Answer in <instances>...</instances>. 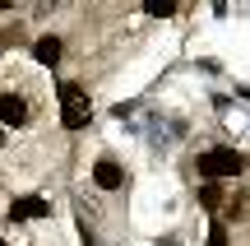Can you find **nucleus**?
Wrapping results in <instances>:
<instances>
[{
	"mask_svg": "<svg viewBox=\"0 0 250 246\" xmlns=\"http://www.w3.org/2000/svg\"><path fill=\"white\" fill-rule=\"evenodd\" d=\"M56 98H61V121H65L70 130H83V126H88L93 107H88V93H83L79 84H70V79H65L61 89H56Z\"/></svg>",
	"mask_w": 250,
	"mask_h": 246,
	"instance_id": "1",
	"label": "nucleus"
},
{
	"mask_svg": "<svg viewBox=\"0 0 250 246\" xmlns=\"http://www.w3.org/2000/svg\"><path fill=\"white\" fill-rule=\"evenodd\" d=\"M241 154H232V149H208V154H199V177L204 181H223V177H236L241 172Z\"/></svg>",
	"mask_w": 250,
	"mask_h": 246,
	"instance_id": "2",
	"label": "nucleus"
},
{
	"mask_svg": "<svg viewBox=\"0 0 250 246\" xmlns=\"http://www.w3.org/2000/svg\"><path fill=\"white\" fill-rule=\"evenodd\" d=\"M51 214V204L42 200V195H19L14 204H9V219L14 223H28V219H46Z\"/></svg>",
	"mask_w": 250,
	"mask_h": 246,
	"instance_id": "3",
	"label": "nucleus"
},
{
	"mask_svg": "<svg viewBox=\"0 0 250 246\" xmlns=\"http://www.w3.org/2000/svg\"><path fill=\"white\" fill-rule=\"evenodd\" d=\"M0 126H28V98L19 93H0Z\"/></svg>",
	"mask_w": 250,
	"mask_h": 246,
	"instance_id": "4",
	"label": "nucleus"
},
{
	"mask_svg": "<svg viewBox=\"0 0 250 246\" xmlns=\"http://www.w3.org/2000/svg\"><path fill=\"white\" fill-rule=\"evenodd\" d=\"M93 181H98L102 191H121L125 186V167L111 163V158H98V163H93Z\"/></svg>",
	"mask_w": 250,
	"mask_h": 246,
	"instance_id": "5",
	"label": "nucleus"
},
{
	"mask_svg": "<svg viewBox=\"0 0 250 246\" xmlns=\"http://www.w3.org/2000/svg\"><path fill=\"white\" fill-rule=\"evenodd\" d=\"M33 56H37L42 65H56V61H61V37H56V33L37 37V42H33Z\"/></svg>",
	"mask_w": 250,
	"mask_h": 246,
	"instance_id": "6",
	"label": "nucleus"
},
{
	"mask_svg": "<svg viewBox=\"0 0 250 246\" xmlns=\"http://www.w3.org/2000/svg\"><path fill=\"white\" fill-rule=\"evenodd\" d=\"M223 214L232 223H241V219H250V191H236V195H227V204H223Z\"/></svg>",
	"mask_w": 250,
	"mask_h": 246,
	"instance_id": "7",
	"label": "nucleus"
},
{
	"mask_svg": "<svg viewBox=\"0 0 250 246\" xmlns=\"http://www.w3.org/2000/svg\"><path fill=\"white\" fill-rule=\"evenodd\" d=\"M199 204H204V209H223V204H227L223 186H218V181H204V186H199Z\"/></svg>",
	"mask_w": 250,
	"mask_h": 246,
	"instance_id": "8",
	"label": "nucleus"
},
{
	"mask_svg": "<svg viewBox=\"0 0 250 246\" xmlns=\"http://www.w3.org/2000/svg\"><path fill=\"white\" fill-rule=\"evenodd\" d=\"M144 9L153 19H167V14H176V0H144Z\"/></svg>",
	"mask_w": 250,
	"mask_h": 246,
	"instance_id": "9",
	"label": "nucleus"
},
{
	"mask_svg": "<svg viewBox=\"0 0 250 246\" xmlns=\"http://www.w3.org/2000/svg\"><path fill=\"white\" fill-rule=\"evenodd\" d=\"M61 5H65V0H37V5H33V14H37V19H46V14H56Z\"/></svg>",
	"mask_w": 250,
	"mask_h": 246,
	"instance_id": "10",
	"label": "nucleus"
},
{
	"mask_svg": "<svg viewBox=\"0 0 250 246\" xmlns=\"http://www.w3.org/2000/svg\"><path fill=\"white\" fill-rule=\"evenodd\" d=\"M208 246H227V228H223V223H213V228H208Z\"/></svg>",
	"mask_w": 250,
	"mask_h": 246,
	"instance_id": "11",
	"label": "nucleus"
},
{
	"mask_svg": "<svg viewBox=\"0 0 250 246\" xmlns=\"http://www.w3.org/2000/svg\"><path fill=\"white\" fill-rule=\"evenodd\" d=\"M0 149H5V126H0Z\"/></svg>",
	"mask_w": 250,
	"mask_h": 246,
	"instance_id": "12",
	"label": "nucleus"
},
{
	"mask_svg": "<svg viewBox=\"0 0 250 246\" xmlns=\"http://www.w3.org/2000/svg\"><path fill=\"white\" fill-rule=\"evenodd\" d=\"M9 5H14V0H0V9H9Z\"/></svg>",
	"mask_w": 250,
	"mask_h": 246,
	"instance_id": "13",
	"label": "nucleus"
},
{
	"mask_svg": "<svg viewBox=\"0 0 250 246\" xmlns=\"http://www.w3.org/2000/svg\"><path fill=\"white\" fill-rule=\"evenodd\" d=\"M0 246H5V242H0Z\"/></svg>",
	"mask_w": 250,
	"mask_h": 246,
	"instance_id": "14",
	"label": "nucleus"
}]
</instances>
